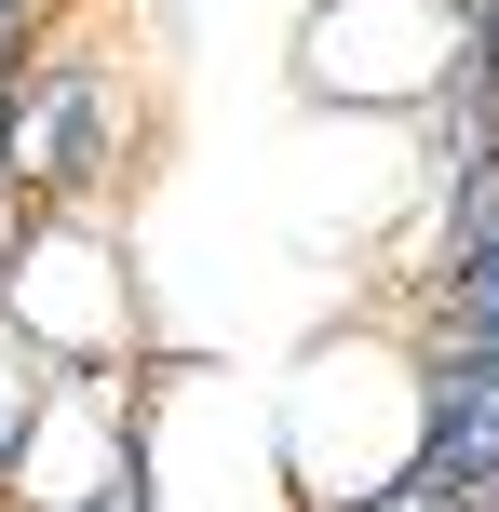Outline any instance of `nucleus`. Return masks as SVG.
Wrapping results in <instances>:
<instances>
[{"instance_id":"f257e3e1","label":"nucleus","mask_w":499,"mask_h":512,"mask_svg":"<svg viewBox=\"0 0 499 512\" xmlns=\"http://www.w3.org/2000/svg\"><path fill=\"white\" fill-rule=\"evenodd\" d=\"M270 445H284L297 512H365V499H392L405 472H419V445H432V378H419V351L378 337V324L311 337V351L284 364Z\"/></svg>"},{"instance_id":"f03ea898","label":"nucleus","mask_w":499,"mask_h":512,"mask_svg":"<svg viewBox=\"0 0 499 512\" xmlns=\"http://www.w3.org/2000/svg\"><path fill=\"white\" fill-rule=\"evenodd\" d=\"M135 486H149V512H297L270 405H243L216 364H176L135 405Z\"/></svg>"},{"instance_id":"7ed1b4c3","label":"nucleus","mask_w":499,"mask_h":512,"mask_svg":"<svg viewBox=\"0 0 499 512\" xmlns=\"http://www.w3.org/2000/svg\"><path fill=\"white\" fill-rule=\"evenodd\" d=\"M459 81V0H311L297 95L324 122H405Z\"/></svg>"},{"instance_id":"20e7f679","label":"nucleus","mask_w":499,"mask_h":512,"mask_svg":"<svg viewBox=\"0 0 499 512\" xmlns=\"http://www.w3.org/2000/svg\"><path fill=\"white\" fill-rule=\"evenodd\" d=\"M0 324L41 364H68V378H108V364H135V337H149V297H135V270H122L108 230L54 216V230H27L0 256Z\"/></svg>"},{"instance_id":"39448f33","label":"nucleus","mask_w":499,"mask_h":512,"mask_svg":"<svg viewBox=\"0 0 499 512\" xmlns=\"http://www.w3.org/2000/svg\"><path fill=\"white\" fill-rule=\"evenodd\" d=\"M122 472H135V405L108 378H68V391L27 405L14 459H0V499H14V512H95Z\"/></svg>"},{"instance_id":"423d86ee","label":"nucleus","mask_w":499,"mask_h":512,"mask_svg":"<svg viewBox=\"0 0 499 512\" xmlns=\"http://www.w3.org/2000/svg\"><path fill=\"white\" fill-rule=\"evenodd\" d=\"M297 176H311V216H324V230H365V216L405 203V135H392V122H351V135L324 122Z\"/></svg>"}]
</instances>
